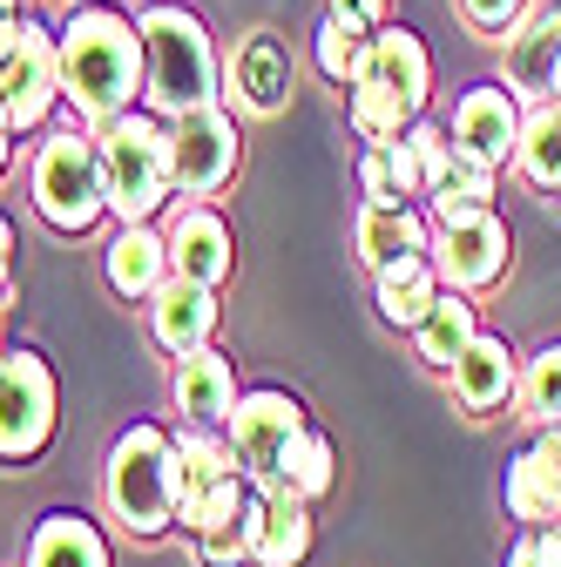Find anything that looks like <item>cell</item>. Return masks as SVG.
<instances>
[{
  "mask_svg": "<svg viewBox=\"0 0 561 567\" xmlns=\"http://www.w3.org/2000/svg\"><path fill=\"white\" fill-rule=\"evenodd\" d=\"M54 54H61V102L95 128L129 115L135 95H143V82H150L143 34H135V21H122L115 8H82L54 34Z\"/></svg>",
  "mask_w": 561,
  "mask_h": 567,
  "instance_id": "cell-1",
  "label": "cell"
},
{
  "mask_svg": "<svg viewBox=\"0 0 561 567\" xmlns=\"http://www.w3.org/2000/svg\"><path fill=\"white\" fill-rule=\"evenodd\" d=\"M427 89H434V61L412 28L366 34V61L353 75V128L366 142H399L427 109Z\"/></svg>",
  "mask_w": 561,
  "mask_h": 567,
  "instance_id": "cell-2",
  "label": "cell"
},
{
  "mask_svg": "<svg viewBox=\"0 0 561 567\" xmlns=\"http://www.w3.org/2000/svg\"><path fill=\"white\" fill-rule=\"evenodd\" d=\"M135 34H143V61H150L143 95L156 115H183V109L217 102V54H210V34L196 14L150 8V14H135Z\"/></svg>",
  "mask_w": 561,
  "mask_h": 567,
  "instance_id": "cell-3",
  "label": "cell"
},
{
  "mask_svg": "<svg viewBox=\"0 0 561 567\" xmlns=\"http://www.w3.org/2000/svg\"><path fill=\"white\" fill-rule=\"evenodd\" d=\"M102 493H109V514L129 534H143V540L163 534L176 520V440L163 425H129V433L109 446Z\"/></svg>",
  "mask_w": 561,
  "mask_h": 567,
  "instance_id": "cell-4",
  "label": "cell"
},
{
  "mask_svg": "<svg viewBox=\"0 0 561 567\" xmlns=\"http://www.w3.org/2000/svg\"><path fill=\"white\" fill-rule=\"evenodd\" d=\"M95 150H102V189H109V209H115L122 224H150L156 209H163V196L176 189V183H170V128L129 109V115L102 122Z\"/></svg>",
  "mask_w": 561,
  "mask_h": 567,
  "instance_id": "cell-5",
  "label": "cell"
},
{
  "mask_svg": "<svg viewBox=\"0 0 561 567\" xmlns=\"http://www.w3.org/2000/svg\"><path fill=\"white\" fill-rule=\"evenodd\" d=\"M34 209L68 230V237H82L102 209H109V189H102V150H95V135H48L41 142V156H34Z\"/></svg>",
  "mask_w": 561,
  "mask_h": 567,
  "instance_id": "cell-6",
  "label": "cell"
},
{
  "mask_svg": "<svg viewBox=\"0 0 561 567\" xmlns=\"http://www.w3.org/2000/svg\"><path fill=\"white\" fill-rule=\"evenodd\" d=\"M61 102V54H54V34L41 21H8L0 28V115L8 128H41L48 109Z\"/></svg>",
  "mask_w": 561,
  "mask_h": 567,
  "instance_id": "cell-7",
  "label": "cell"
},
{
  "mask_svg": "<svg viewBox=\"0 0 561 567\" xmlns=\"http://www.w3.org/2000/svg\"><path fill=\"white\" fill-rule=\"evenodd\" d=\"M508 250H514V237L494 217V203H487V209H460V217H440V230L427 244V257H434L447 291H487V284H501L508 277Z\"/></svg>",
  "mask_w": 561,
  "mask_h": 567,
  "instance_id": "cell-8",
  "label": "cell"
},
{
  "mask_svg": "<svg viewBox=\"0 0 561 567\" xmlns=\"http://www.w3.org/2000/svg\"><path fill=\"white\" fill-rule=\"evenodd\" d=\"M54 440V372L41 351H0V460H34Z\"/></svg>",
  "mask_w": 561,
  "mask_h": 567,
  "instance_id": "cell-9",
  "label": "cell"
},
{
  "mask_svg": "<svg viewBox=\"0 0 561 567\" xmlns=\"http://www.w3.org/2000/svg\"><path fill=\"white\" fill-rule=\"evenodd\" d=\"M237 169V128L217 102L170 115V183L183 196H217Z\"/></svg>",
  "mask_w": 561,
  "mask_h": 567,
  "instance_id": "cell-10",
  "label": "cell"
},
{
  "mask_svg": "<svg viewBox=\"0 0 561 567\" xmlns=\"http://www.w3.org/2000/svg\"><path fill=\"white\" fill-rule=\"evenodd\" d=\"M224 425H231L237 466H244L251 480H264V473L277 466V453H285L312 419H305V405H298L292 392H271V385H264V392H244V399L231 405V419H224Z\"/></svg>",
  "mask_w": 561,
  "mask_h": 567,
  "instance_id": "cell-11",
  "label": "cell"
},
{
  "mask_svg": "<svg viewBox=\"0 0 561 567\" xmlns=\"http://www.w3.org/2000/svg\"><path fill=\"white\" fill-rule=\"evenodd\" d=\"M312 554V501L292 486L251 480V560L257 567H298Z\"/></svg>",
  "mask_w": 561,
  "mask_h": 567,
  "instance_id": "cell-12",
  "label": "cell"
},
{
  "mask_svg": "<svg viewBox=\"0 0 561 567\" xmlns=\"http://www.w3.org/2000/svg\"><path fill=\"white\" fill-rule=\"evenodd\" d=\"M453 150L480 156L487 169L514 163V150H521V95L514 89H494V82L467 89L460 109H453Z\"/></svg>",
  "mask_w": 561,
  "mask_h": 567,
  "instance_id": "cell-13",
  "label": "cell"
},
{
  "mask_svg": "<svg viewBox=\"0 0 561 567\" xmlns=\"http://www.w3.org/2000/svg\"><path fill=\"white\" fill-rule=\"evenodd\" d=\"M231 473H244L237 466V446L217 433V425H190L183 419V433H176V520H183V534H190V520L203 514V501Z\"/></svg>",
  "mask_w": 561,
  "mask_h": 567,
  "instance_id": "cell-14",
  "label": "cell"
},
{
  "mask_svg": "<svg viewBox=\"0 0 561 567\" xmlns=\"http://www.w3.org/2000/svg\"><path fill=\"white\" fill-rule=\"evenodd\" d=\"M150 331L163 351H196L210 344V331H217V284H196V277H163V291L150 298Z\"/></svg>",
  "mask_w": 561,
  "mask_h": 567,
  "instance_id": "cell-15",
  "label": "cell"
},
{
  "mask_svg": "<svg viewBox=\"0 0 561 567\" xmlns=\"http://www.w3.org/2000/svg\"><path fill=\"white\" fill-rule=\"evenodd\" d=\"M190 540H196V560L203 567H237V560H251V486H244V473H231L203 501V514L190 520Z\"/></svg>",
  "mask_w": 561,
  "mask_h": 567,
  "instance_id": "cell-16",
  "label": "cell"
},
{
  "mask_svg": "<svg viewBox=\"0 0 561 567\" xmlns=\"http://www.w3.org/2000/svg\"><path fill=\"white\" fill-rule=\"evenodd\" d=\"M163 244H170L176 277H196V284H224L231 277V230H224L217 209H176Z\"/></svg>",
  "mask_w": 561,
  "mask_h": 567,
  "instance_id": "cell-17",
  "label": "cell"
},
{
  "mask_svg": "<svg viewBox=\"0 0 561 567\" xmlns=\"http://www.w3.org/2000/svg\"><path fill=\"white\" fill-rule=\"evenodd\" d=\"M170 399H176V412H183L190 425H224L231 405H237V379H231V365H224L210 344H196V351H183V359H176Z\"/></svg>",
  "mask_w": 561,
  "mask_h": 567,
  "instance_id": "cell-18",
  "label": "cell"
},
{
  "mask_svg": "<svg viewBox=\"0 0 561 567\" xmlns=\"http://www.w3.org/2000/svg\"><path fill=\"white\" fill-rule=\"evenodd\" d=\"M514 351H508V338H473L460 359H453V399L467 405V412H501L508 399H514Z\"/></svg>",
  "mask_w": 561,
  "mask_h": 567,
  "instance_id": "cell-19",
  "label": "cell"
},
{
  "mask_svg": "<svg viewBox=\"0 0 561 567\" xmlns=\"http://www.w3.org/2000/svg\"><path fill=\"white\" fill-rule=\"evenodd\" d=\"M353 237H359V257H366L373 270H386V264H399V257H427V244H434L427 217H419L412 203H366Z\"/></svg>",
  "mask_w": 561,
  "mask_h": 567,
  "instance_id": "cell-20",
  "label": "cell"
},
{
  "mask_svg": "<svg viewBox=\"0 0 561 567\" xmlns=\"http://www.w3.org/2000/svg\"><path fill=\"white\" fill-rule=\"evenodd\" d=\"M102 270H109V284H115L122 298H156L163 277H170V244L150 224H122L115 244H109V257H102Z\"/></svg>",
  "mask_w": 561,
  "mask_h": 567,
  "instance_id": "cell-21",
  "label": "cell"
},
{
  "mask_svg": "<svg viewBox=\"0 0 561 567\" xmlns=\"http://www.w3.org/2000/svg\"><path fill=\"white\" fill-rule=\"evenodd\" d=\"M508 514H514L521 527L561 520V460H554L541 440L508 460Z\"/></svg>",
  "mask_w": 561,
  "mask_h": 567,
  "instance_id": "cell-22",
  "label": "cell"
},
{
  "mask_svg": "<svg viewBox=\"0 0 561 567\" xmlns=\"http://www.w3.org/2000/svg\"><path fill=\"white\" fill-rule=\"evenodd\" d=\"M480 338V311H473V291H447L440 284V298L434 311L412 324V344H419V359H427L434 372H453V359Z\"/></svg>",
  "mask_w": 561,
  "mask_h": 567,
  "instance_id": "cell-23",
  "label": "cell"
},
{
  "mask_svg": "<svg viewBox=\"0 0 561 567\" xmlns=\"http://www.w3.org/2000/svg\"><path fill=\"white\" fill-rule=\"evenodd\" d=\"M554 61H561V8H541L521 34H508V82H514V95L548 102Z\"/></svg>",
  "mask_w": 561,
  "mask_h": 567,
  "instance_id": "cell-24",
  "label": "cell"
},
{
  "mask_svg": "<svg viewBox=\"0 0 561 567\" xmlns=\"http://www.w3.org/2000/svg\"><path fill=\"white\" fill-rule=\"evenodd\" d=\"M373 277H379V318L399 324V331H412L419 318L434 311V298H440L434 257H399V264H386V270H373Z\"/></svg>",
  "mask_w": 561,
  "mask_h": 567,
  "instance_id": "cell-25",
  "label": "cell"
},
{
  "mask_svg": "<svg viewBox=\"0 0 561 567\" xmlns=\"http://www.w3.org/2000/svg\"><path fill=\"white\" fill-rule=\"evenodd\" d=\"M359 189H366V203H412V196H427V163H419V150L406 135L373 142L359 163Z\"/></svg>",
  "mask_w": 561,
  "mask_h": 567,
  "instance_id": "cell-26",
  "label": "cell"
},
{
  "mask_svg": "<svg viewBox=\"0 0 561 567\" xmlns=\"http://www.w3.org/2000/svg\"><path fill=\"white\" fill-rule=\"evenodd\" d=\"M28 567H109V547L82 514H48L28 540Z\"/></svg>",
  "mask_w": 561,
  "mask_h": 567,
  "instance_id": "cell-27",
  "label": "cell"
},
{
  "mask_svg": "<svg viewBox=\"0 0 561 567\" xmlns=\"http://www.w3.org/2000/svg\"><path fill=\"white\" fill-rule=\"evenodd\" d=\"M264 480H271V486H292L298 501H318V493L332 486V440L318 433V425H305V433L277 453V466H271Z\"/></svg>",
  "mask_w": 561,
  "mask_h": 567,
  "instance_id": "cell-28",
  "label": "cell"
},
{
  "mask_svg": "<svg viewBox=\"0 0 561 567\" xmlns=\"http://www.w3.org/2000/svg\"><path fill=\"white\" fill-rule=\"evenodd\" d=\"M427 196H434V217L487 209V203H494V169H487L480 156H467V150H453V156H447V169L427 183Z\"/></svg>",
  "mask_w": 561,
  "mask_h": 567,
  "instance_id": "cell-29",
  "label": "cell"
},
{
  "mask_svg": "<svg viewBox=\"0 0 561 567\" xmlns=\"http://www.w3.org/2000/svg\"><path fill=\"white\" fill-rule=\"evenodd\" d=\"M521 176L534 189H561V109L541 102L534 115H521V150H514Z\"/></svg>",
  "mask_w": 561,
  "mask_h": 567,
  "instance_id": "cell-30",
  "label": "cell"
},
{
  "mask_svg": "<svg viewBox=\"0 0 561 567\" xmlns=\"http://www.w3.org/2000/svg\"><path fill=\"white\" fill-rule=\"evenodd\" d=\"M514 399H521V419L528 425H561V344H541L528 372L514 379Z\"/></svg>",
  "mask_w": 561,
  "mask_h": 567,
  "instance_id": "cell-31",
  "label": "cell"
},
{
  "mask_svg": "<svg viewBox=\"0 0 561 567\" xmlns=\"http://www.w3.org/2000/svg\"><path fill=\"white\" fill-rule=\"evenodd\" d=\"M237 89H251V109H277V102H285V48H277L271 34H257L244 54H237V75H231Z\"/></svg>",
  "mask_w": 561,
  "mask_h": 567,
  "instance_id": "cell-32",
  "label": "cell"
},
{
  "mask_svg": "<svg viewBox=\"0 0 561 567\" xmlns=\"http://www.w3.org/2000/svg\"><path fill=\"white\" fill-rule=\"evenodd\" d=\"M312 61H318V75H325V82H345V89H353L359 61H366V34L325 14V28H318V41H312Z\"/></svg>",
  "mask_w": 561,
  "mask_h": 567,
  "instance_id": "cell-33",
  "label": "cell"
},
{
  "mask_svg": "<svg viewBox=\"0 0 561 567\" xmlns=\"http://www.w3.org/2000/svg\"><path fill=\"white\" fill-rule=\"evenodd\" d=\"M460 14L480 28V34H508L521 21V0H460Z\"/></svg>",
  "mask_w": 561,
  "mask_h": 567,
  "instance_id": "cell-34",
  "label": "cell"
},
{
  "mask_svg": "<svg viewBox=\"0 0 561 567\" xmlns=\"http://www.w3.org/2000/svg\"><path fill=\"white\" fill-rule=\"evenodd\" d=\"M379 14H386V0H332V21H345V28H379Z\"/></svg>",
  "mask_w": 561,
  "mask_h": 567,
  "instance_id": "cell-35",
  "label": "cell"
},
{
  "mask_svg": "<svg viewBox=\"0 0 561 567\" xmlns=\"http://www.w3.org/2000/svg\"><path fill=\"white\" fill-rule=\"evenodd\" d=\"M534 554H541V567H561V520L534 527Z\"/></svg>",
  "mask_w": 561,
  "mask_h": 567,
  "instance_id": "cell-36",
  "label": "cell"
},
{
  "mask_svg": "<svg viewBox=\"0 0 561 567\" xmlns=\"http://www.w3.org/2000/svg\"><path fill=\"white\" fill-rule=\"evenodd\" d=\"M8 277H14V224L0 217V291H8Z\"/></svg>",
  "mask_w": 561,
  "mask_h": 567,
  "instance_id": "cell-37",
  "label": "cell"
},
{
  "mask_svg": "<svg viewBox=\"0 0 561 567\" xmlns=\"http://www.w3.org/2000/svg\"><path fill=\"white\" fill-rule=\"evenodd\" d=\"M508 567H541V554H534V527H528V534L508 547Z\"/></svg>",
  "mask_w": 561,
  "mask_h": 567,
  "instance_id": "cell-38",
  "label": "cell"
},
{
  "mask_svg": "<svg viewBox=\"0 0 561 567\" xmlns=\"http://www.w3.org/2000/svg\"><path fill=\"white\" fill-rule=\"evenodd\" d=\"M14 163V128H8V115H0V169Z\"/></svg>",
  "mask_w": 561,
  "mask_h": 567,
  "instance_id": "cell-39",
  "label": "cell"
},
{
  "mask_svg": "<svg viewBox=\"0 0 561 567\" xmlns=\"http://www.w3.org/2000/svg\"><path fill=\"white\" fill-rule=\"evenodd\" d=\"M548 102L561 109V61H554V75H548Z\"/></svg>",
  "mask_w": 561,
  "mask_h": 567,
  "instance_id": "cell-40",
  "label": "cell"
},
{
  "mask_svg": "<svg viewBox=\"0 0 561 567\" xmlns=\"http://www.w3.org/2000/svg\"><path fill=\"white\" fill-rule=\"evenodd\" d=\"M14 21V0H0V28H8Z\"/></svg>",
  "mask_w": 561,
  "mask_h": 567,
  "instance_id": "cell-41",
  "label": "cell"
},
{
  "mask_svg": "<svg viewBox=\"0 0 561 567\" xmlns=\"http://www.w3.org/2000/svg\"><path fill=\"white\" fill-rule=\"evenodd\" d=\"M0 305H8V291H0Z\"/></svg>",
  "mask_w": 561,
  "mask_h": 567,
  "instance_id": "cell-42",
  "label": "cell"
}]
</instances>
